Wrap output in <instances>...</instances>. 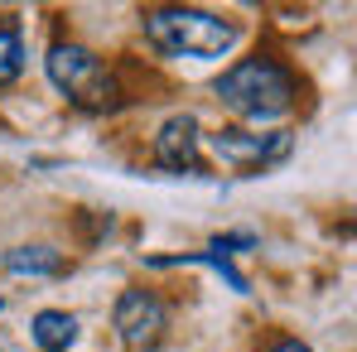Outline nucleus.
Segmentation results:
<instances>
[{
	"label": "nucleus",
	"mask_w": 357,
	"mask_h": 352,
	"mask_svg": "<svg viewBox=\"0 0 357 352\" xmlns=\"http://www.w3.org/2000/svg\"><path fill=\"white\" fill-rule=\"evenodd\" d=\"M140 24H145V39L165 59H222L241 39L232 20H222L213 10H193V5H155V10H145Z\"/></svg>",
	"instance_id": "f257e3e1"
},
{
	"label": "nucleus",
	"mask_w": 357,
	"mask_h": 352,
	"mask_svg": "<svg viewBox=\"0 0 357 352\" xmlns=\"http://www.w3.org/2000/svg\"><path fill=\"white\" fill-rule=\"evenodd\" d=\"M213 92L232 116L266 125V121H280L295 107V72L275 59H241L218 77Z\"/></svg>",
	"instance_id": "f03ea898"
},
{
	"label": "nucleus",
	"mask_w": 357,
	"mask_h": 352,
	"mask_svg": "<svg viewBox=\"0 0 357 352\" xmlns=\"http://www.w3.org/2000/svg\"><path fill=\"white\" fill-rule=\"evenodd\" d=\"M44 68H49V82L59 87L68 102H77L82 112H107L116 102V77L107 72V63L97 59L92 49H82V44H54Z\"/></svg>",
	"instance_id": "7ed1b4c3"
},
{
	"label": "nucleus",
	"mask_w": 357,
	"mask_h": 352,
	"mask_svg": "<svg viewBox=\"0 0 357 352\" xmlns=\"http://www.w3.org/2000/svg\"><path fill=\"white\" fill-rule=\"evenodd\" d=\"M112 328H116V338L130 352H150V348H160V338L169 328V309H165V299L155 290H135L130 285V290L116 294Z\"/></svg>",
	"instance_id": "20e7f679"
},
{
	"label": "nucleus",
	"mask_w": 357,
	"mask_h": 352,
	"mask_svg": "<svg viewBox=\"0 0 357 352\" xmlns=\"http://www.w3.org/2000/svg\"><path fill=\"white\" fill-rule=\"evenodd\" d=\"M295 140L285 130H271V135H251V130H218L213 135V155L237 169V174H266L275 169L280 160H290Z\"/></svg>",
	"instance_id": "39448f33"
},
{
	"label": "nucleus",
	"mask_w": 357,
	"mask_h": 352,
	"mask_svg": "<svg viewBox=\"0 0 357 352\" xmlns=\"http://www.w3.org/2000/svg\"><path fill=\"white\" fill-rule=\"evenodd\" d=\"M155 164L169 169V174H193V178H208V160H203V130L198 121L188 116H169L155 135Z\"/></svg>",
	"instance_id": "423d86ee"
},
{
	"label": "nucleus",
	"mask_w": 357,
	"mask_h": 352,
	"mask_svg": "<svg viewBox=\"0 0 357 352\" xmlns=\"http://www.w3.org/2000/svg\"><path fill=\"white\" fill-rule=\"evenodd\" d=\"M5 270L29 275V280H59L68 275V256L54 246H15V251H5Z\"/></svg>",
	"instance_id": "0eeeda50"
},
{
	"label": "nucleus",
	"mask_w": 357,
	"mask_h": 352,
	"mask_svg": "<svg viewBox=\"0 0 357 352\" xmlns=\"http://www.w3.org/2000/svg\"><path fill=\"white\" fill-rule=\"evenodd\" d=\"M29 333H34V348L39 352H68L77 343V319L63 314V309H39Z\"/></svg>",
	"instance_id": "6e6552de"
},
{
	"label": "nucleus",
	"mask_w": 357,
	"mask_h": 352,
	"mask_svg": "<svg viewBox=\"0 0 357 352\" xmlns=\"http://www.w3.org/2000/svg\"><path fill=\"white\" fill-rule=\"evenodd\" d=\"M150 266H208V270H218V275L227 280V290L246 294V275H241L232 261H222L218 251H183V256H155Z\"/></svg>",
	"instance_id": "1a4fd4ad"
},
{
	"label": "nucleus",
	"mask_w": 357,
	"mask_h": 352,
	"mask_svg": "<svg viewBox=\"0 0 357 352\" xmlns=\"http://www.w3.org/2000/svg\"><path fill=\"white\" fill-rule=\"evenodd\" d=\"M24 72V39L20 29H0V87Z\"/></svg>",
	"instance_id": "9d476101"
},
{
	"label": "nucleus",
	"mask_w": 357,
	"mask_h": 352,
	"mask_svg": "<svg viewBox=\"0 0 357 352\" xmlns=\"http://www.w3.org/2000/svg\"><path fill=\"white\" fill-rule=\"evenodd\" d=\"M251 246H256V232H232V236H218L208 251H218L222 261H232L237 251H251Z\"/></svg>",
	"instance_id": "9b49d317"
},
{
	"label": "nucleus",
	"mask_w": 357,
	"mask_h": 352,
	"mask_svg": "<svg viewBox=\"0 0 357 352\" xmlns=\"http://www.w3.org/2000/svg\"><path fill=\"white\" fill-rule=\"evenodd\" d=\"M266 352H314L309 343H299V338H280V343H271Z\"/></svg>",
	"instance_id": "f8f14e48"
},
{
	"label": "nucleus",
	"mask_w": 357,
	"mask_h": 352,
	"mask_svg": "<svg viewBox=\"0 0 357 352\" xmlns=\"http://www.w3.org/2000/svg\"><path fill=\"white\" fill-rule=\"evenodd\" d=\"M0 309H5V299H0Z\"/></svg>",
	"instance_id": "ddd939ff"
}]
</instances>
